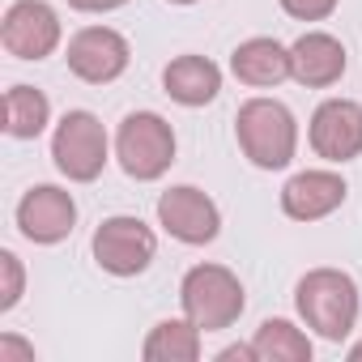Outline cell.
<instances>
[{"mask_svg": "<svg viewBox=\"0 0 362 362\" xmlns=\"http://www.w3.org/2000/svg\"><path fill=\"white\" fill-rule=\"evenodd\" d=\"M294 311L315 337L345 341L358 324V311H362L358 281L341 269H311L294 286Z\"/></svg>", "mask_w": 362, "mask_h": 362, "instance_id": "6da1fadb", "label": "cell"}, {"mask_svg": "<svg viewBox=\"0 0 362 362\" xmlns=\"http://www.w3.org/2000/svg\"><path fill=\"white\" fill-rule=\"evenodd\" d=\"M235 141L260 170H281L298 153V119L277 98H247L235 111Z\"/></svg>", "mask_w": 362, "mask_h": 362, "instance_id": "7a4b0ae2", "label": "cell"}, {"mask_svg": "<svg viewBox=\"0 0 362 362\" xmlns=\"http://www.w3.org/2000/svg\"><path fill=\"white\" fill-rule=\"evenodd\" d=\"M179 307L201 332H222L243 315L247 294L226 264H192L179 281Z\"/></svg>", "mask_w": 362, "mask_h": 362, "instance_id": "3957f363", "label": "cell"}, {"mask_svg": "<svg viewBox=\"0 0 362 362\" xmlns=\"http://www.w3.org/2000/svg\"><path fill=\"white\" fill-rule=\"evenodd\" d=\"M115 158L128 179L153 184L175 162V128L158 111H128L115 128Z\"/></svg>", "mask_w": 362, "mask_h": 362, "instance_id": "277c9868", "label": "cell"}, {"mask_svg": "<svg viewBox=\"0 0 362 362\" xmlns=\"http://www.w3.org/2000/svg\"><path fill=\"white\" fill-rule=\"evenodd\" d=\"M107 128L94 111H64V119L52 132V162L73 184H94L107 166Z\"/></svg>", "mask_w": 362, "mask_h": 362, "instance_id": "5b68a950", "label": "cell"}, {"mask_svg": "<svg viewBox=\"0 0 362 362\" xmlns=\"http://www.w3.org/2000/svg\"><path fill=\"white\" fill-rule=\"evenodd\" d=\"M90 252H94L103 273H111V277H141L153 264V256H158V235L141 218L115 214V218L98 222V230L90 239Z\"/></svg>", "mask_w": 362, "mask_h": 362, "instance_id": "8992f818", "label": "cell"}, {"mask_svg": "<svg viewBox=\"0 0 362 362\" xmlns=\"http://www.w3.org/2000/svg\"><path fill=\"white\" fill-rule=\"evenodd\" d=\"M158 226L188 247H205L222 235V214L209 192L192 184H175L158 197Z\"/></svg>", "mask_w": 362, "mask_h": 362, "instance_id": "52a82bcc", "label": "cell"}, {"mask_svg": "<svg viewBox=\"0 0 362 362\" xmlns=\"http://www.w3.org/2000/svg\"><path fill=\"white\" fill-rule=\"evenodd\" d=\"M69 73L86 86H111L128 73V60H132V47L119 30L111 26H81L73 39H69Z\"/></svg>", "mask_w": 362, "mask_h": 362, "instance_id": "ba28073f", "label": "cell"}, {"mask_svg": "<svg viewBox=\"0 0 362 362\" xmlns=\"http://www.w3.org/2000/svg\"><path fill=\"white\" fill-rule=\"evenodd\" d=\"M64 39L60 13L47 0H13L0 22V43L18 60H47Z\"/></svg>", "mask_w": 362, "mask_h": 362, "instance_id": "9c48e42d", "label": "cell"}, {"mask_svg": "<svg viewBox=\"0 0 362 362\" xmlns=\"http://www.w3.org/2000/svg\"><path fill=\"white\" fill-rule=\"evenodd\" d=\"M307 141H311L315 158L337 162V166L362 158V103H354V98H324L311 111Z\"/></svg>", "mask_w": 362, "mask_h": 362, "instance_id": "30bf717a", "label": "cell"}, {"mask_svg": "<svg viewBox=\"0 0 362 362\" xmlns=\"http://www.w3.org/2000/svg\"><path fill=\"white\" fill-rule=\"evenodd\" d=\"M73 226H77V201H73V192H64L56 184H35L18 201V230H22V239H30L39 247L64 243L73 235Z\"/></svg>", "mask_w": 362, "mask_h": 362, "instance_id": "8fae6325", "label": "cell"}, {"mask_svg": "<svg viewBox=\"0 0 362 362\" xmlns=\"http://www.w3.org/2000/svg\"><path fill=\"white\" fill-rule=\"evenodd\" d=\"M345 179L337 170H298L281 188V214L294 222H320L345 205Z\"/></svg>", "mask_w": 362, "mask_h": 362, "instance_id": "7c38bea8", "label": "cell"}, {"mask_svg": "<svg viewBox=\"0 0 362 362\" xmlns=\"http://www.w3.org/2000/svg\"><path fill=\"white\" fill-rule=\"evenodd\" d=\"M345 43L328 30H307L290 43V77L307 90H328L345 77Z\"/></svg>", "mask_w": 362, "mask_h": 362, "instance_id": "4fadbf2b", "label": "cell"}, {"mask_svg": "<svg viewBox=\"0 0 362 362\" xmlns=\"http://www.w3.org/2000/svg\"><path fill=\"white\" fill-rule=\"evenodd\" d=\"M162 90H166V98L179 103V107H205V103H214L218 90H222V69H218L209 56H197V52L175 56V60L162 69Z\"/></svg>", "mask_w": 362, "mask_h": 362, "instance_id": "5bb4252c", "label": "cell"}, {"mask_svg": "<svg viewBox=\"0 0 362 362\" xmlns=\"http://www.w3.org/2000/svg\"><path fill=\"white\" fill-rule=\"evenodd\" d=\"M230 73L252 90H273V86H281L290 77V47L269 39V35L243 39L230 52Z\"/></svg>", "mask_w": 362, "mask_h": 362, "instance_id": "9a60e30c", "label": "cell"}, {"mask_svg": "<svg viewBox=\"0 0 362 362\" xmlns=\"http://www.w3.org/2000/svg\"><path fill=\"white\" fill-rule=\"evenodd\" d=\"M145 362H197L201 358V328L184 315V320H162L149 328L145 345H141Z\"/></svg>", "mask_w": 362, "mask_h": 362, "instance_id": "2e32d148", "label": "cell"}, {"mask_svg": "<svg viewBox=\"0 0 362 362\" xmlns=\"http://www.w3.org/2000/svg\"><path fill=\"white\" fill-rule=\"evenodd\" d=\"M52 124V103L35 86H9L5 90V132L13 141H35Z\"/></svg>", "mask_w": 362, "mask_h": 362, "instance_id": "e0dca14e", "label": "cell"}, {"mask_svg": "<svg viewBox=\"0 0 362 362\" xmlns=\"http://www.w3.org/2000/svg\"><path fill=\"white\" fill-rule=\"evenodd\" d=\"M252 345H256L260 362H311V354H315L311 337L290 320H264L256 328Z\"/></svg>", "mask_w": 362, "mask_h": 362, "instance_id": "ac0fdd59", "label": "cell"}, {"mask_svg": "<svg viewBox=\"0 0 362 362\" xmlns=\"http://www.w3.org/2000/svg\"><path fill=\"white\" fill-rule=\"evenodd\" d=\"M26 294V269L18 260V252H0V311H13Z\"/></svg>", "mask_w": 362, "mask_h": 362, "instance_id": "d6986e66", "label": "cell"}, {"mask_svg": "<svg viewBox=\"0 0 362 362\" xmlns=\"http://www.w3.org/2000/svg\"><path fill=\"white\" fill-rule=\"evenodd\" d=\"M341 0H281V9L294 18V22H324L337 13Z\"/></svg>", "mask_w": 362, "mask_h": 362, "instance_id": "ffe728a7", "label": "cell"}, {"mask_svg": "<svg viewBox=\"0 0 362 362\" xmlns=\"http://www.w3.org/2000/svg\"><path fill=\"white\" fill-rule=\"evenodd\" d=\"M0 362H35V345H26L22 337L5 332L0 337Z\"/></svg>", "mask_w": 362, "mask_h": 362, "instance_id": "44dd1931", "label": "cell"}, {"mask_svg": "<svg viewBox=\"0 0 362 362\" xmlns=\"http://www.w3.org/2000/svg\"><path fill=\"white\" fill-rule=\"evenodd\" d=\"M128 0H69V9L77 13H111V9H124Z\"/></svg>", "mask_w": 362, "mask_h": 362, "instance_id": "7402d4cb", "label": "cell"}, {"mask_svg": "<svg viewBox=\"0 0 362 362\" xmlns=\"http://www.w3.org/2000/svg\"><path fill=\"white\" fill-rule=\"evenodd\" d=\"M349 362H362V341H358V345H349Z\"/></svg>", "mask_w": 362, "mask_h": 362, "instance_id": "603a6c76", "label": "cell"}, {"mask_svg": "<svg viewBox=\"0 0 362 362\" xmlns=\"http://www.w3.org/2000/svg\"><path fill=\"white\" fill-rule=\"evenodd\" d=\"M170 5H197V0H170Z\"/></svg>", "mask_w": 362, "mask_h": 362, "instance_id": "cb8c5ba5", "label": "cell"}]
</instances>
